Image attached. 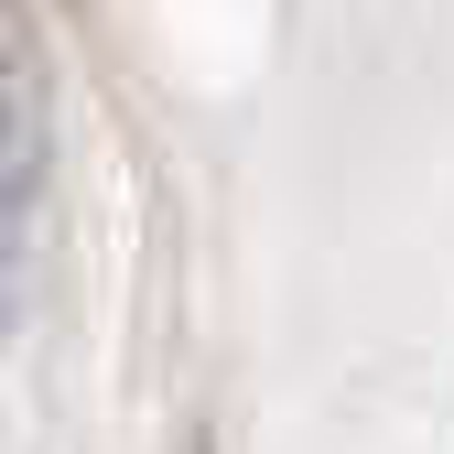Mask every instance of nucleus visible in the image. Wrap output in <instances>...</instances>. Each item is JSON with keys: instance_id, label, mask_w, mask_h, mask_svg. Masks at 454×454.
I'll return each mask as SVG.
<instances>
[{"instance_id": "obj_2", "label": "nucleus", "mask_w": 454, "mask_h": 454, "mask_svg": "<svg viewBox=\"0 0 454 454\" xmlns=\"http://www.w3.org/2000/svg\"><path fill=\"white\" fill-rule=\"evenodd\" d=\"M174 454H206V433H184V443H174Z\"/></svg>"}, {"instance_id": "obj_1", "label": "nucleus", "mask_w": 454, "mask_h": 454, "mask_svg": "<svg viewBox=\"0 0 454 454\" xmlns=\"http://www.w3.org/2000/svg\"><path fill=\"white\" fill-rule=\"evenodd\" d=\"M43 66H33V22L22 0H0V314H12V281L33 249V216H43Z\"/></svg>"}]
</instances>
